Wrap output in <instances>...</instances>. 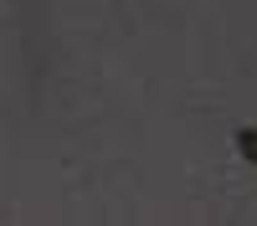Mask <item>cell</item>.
Wrapping results in <instances>:
<instances>
[{"instance_id": "1", "label": "cell", "mask_w": 257, "mask_h": 226, "mask_svg": "<svg viewBox=\"0 0 257 226\" xmlns=\"http://www.w3.org/2000/svg\"><path fill=\"white\" fill-rule=\"evenodd\" d=\"M237 149H242L247 164H257V129H242V134H237Z\"/></svg>"}]
</instances>
